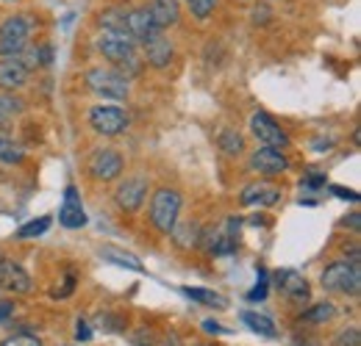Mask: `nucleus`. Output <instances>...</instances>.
Wrapping results in <instances>:
<instances>
[{"label": "nucleus", "instance_id": "obj_1", "mask_svg": "<svg viewBox=\"0 0 361 346\" xmlns=\"http://www.w3.org/2000/svg\"><path fill=\"white\" fill-rule=\"evenodd\" d=\"M322 288L336 294H361V263L359 260H336L322 271Z\"/></svg>", "mask_w": 361, "mask_h": 346}, {"label": "nucleus", "instance_id": "obj_2", "mask_svg": "<svg viewBox=\"0 0 361 346\" xmlns=\"http://www.w3.org/2000/svg\"><path fill=\"white\" fill-rule=\"evenodd\" d=\"M180 214V194L173 188H159L150 200V222L161 233H173L178 224Z\"/></svg>", "mask_w": 361, "mask_h": 346}, {"label": "nucleus", "instance_id": "obj_3", "mask_svg": "<svg viewBox=\"0 0 361 346\" xmlns=\"http://www.w3.org/2000/svg\"><path fill=\"white\" fill-rule=\"evenodd\" d=\"M87 86L100 97H111V100H126L128 97V81L123 75H117L114 70H103V67L90 70L87 72Z\"/></svg>", "mask_w": 361, "mask_h": 346}, {"label": "nucleus", "instance_id": "obj_4", "mask_svg": "<svg viewBox=\"0 0 361 346\" xmlns=\"http://www.w3.org/2000/svg\"><path fill=\"white\" fill-rule=\"evenodd\" d=\"M97 50L111 61V64H120L123 58L134 56L136 53V39L128 31H111V28H103V34L97 37Z\"/></svg>", "mask_w": 361, "mask_h": 346}, {"label": "nucleus", "instance_id": "obj_5", "mask_svg": "<svg viewBox=\"0 0 361 346\" xmlns=\"http://www.w3.org/2000/svg\"><path fill=\"white\" fill-rule=\"evenodd\" d=\"M90 125L100 136H120L128 128V114L120 105H94L90 111Z\"/></svg>", "mask_w": 361, "mask_h": 346}, {"label": "nucleus", "instance_id": "obj_6", "mask_svg": "<svg viewBox=\"0 0 361 346\" xmlns=\"http://www.w3.org/2000/svg\"><path fill=\"white\" fill-rule=\"evenodd\" d=\"M114 200H117V205H120L123 211H139L142 203L147 200V177H142V174L126 177V180L120 183Z\"/></svg>", "mask_w": 361, "mask_h": 346}, {"label": "nucleus", "instance_id": "obj_7", "mask_svg": "<svg viewBox=\"0 0 361 346\" xmlns=\"http://www.w3.org/2000/svg\"><path fill=\"white\" fill-rule=\"evenodd\" d=\"M250 130H253L256 141H262L264 147H278V150H281V147H286V141H289V136L281 130V125H275V120H270L264 111L253 114Z\"/></svg>", "mask_w": 361, "mask_h": 346}, {"label": "nucleus", "instance_id": "obj_8", "mask_svg": "<svg viewBox=\"0 0 361 346\" xmlns=\"http://www.w3.org/2000/svg\"><path fill=\"white\" fill-rule=\"evenodd\" d=\"M90 172L94 180H117L120 172H123V155L117 150H100L92 155V164H90Z\"/></svg>", "mask_w": 361, "mask_h": 346}, {"label": "nucleus", "instance_id": "obj_9", "mask_svg": "<svg viewBox=\"0 0 361 346\" xmlns=\"http://www.w3.org/2000/svg\"><path fill=\"white\" fill-rule=\"evenodd\" d=\"M275 286H278V291H281L286 300H292V302L303 305L309 300V283H306V277L298 274V271H292V269L275 271Z\"/></svg>", "mask_w": 361, "mask_h": 346}, {"label": "nucleus", "instance_id": "obj_10", "mask_svg": "<svg viewBox=\"0 0 361 346\" xmlns=\"http://www.w3.org/2000/svg\"><path fill=\"white\" fill-rule=\"evenodd\" d=\"M59 222L67 227V230H78L87 224V214L81 208V194L75 186H67L64 188V203L59 208Z\"/></svg>", "mask_w": 361, "mask_h": 346}, {"label": "nucleus", "instance_id": "obj_11", "mask_svg": "<svg viewBox=\"0 0 361 346\" xmlns=\"http://www.w3.org/2000/svg\"><path fill=\"white\" fill-rule=\"evenodd\" d=\"M250 167L262 174H281L289 167V161H286V155L278 147H259L250 155Z\"/></svg>", "mask_w": 361, "mask_h": 346}, {"label": "nucleus", "instance_id": "obj_12", "mask_svg": "<svg viewBox=\"0 0 361 346\" xmlns=\"http://www.w3.org/2000/svg\"><path fill=\"white\" fill-rule=\"evenodd\" d=\"M239 200H242V205H262V208H270V205H275V203L281 200V188L272 186V183H264V180H262V183H250V186L242 188Z\"/></svg>", "mask_w": 361, "mask_h": 346}, {"label": "nucleus", "instance_id": "obj_13", "mask_svg": "<svg viewBox=\"0 0 361 346\" xmlns=\"http://www.w3.org/2000/svg\"><path fill=\"white\" fill-rule=\"evenodd\" d=\"M145 56H147V64L156 67V70H164L170 61H173V44L164 37V31L153 34L150 39H145Z\"/></svg>", "mask_w": 361, "mask_h": 346}, {"label": "nucleus", "instance_id": "obj_14", "mask_svg": "<svg viewBox=\"0 0 361 346\" xmlns=\"http://www.w3.org/2000/svg\"><path fill=\"white\" fill-rule=\"evenodd\" d=\"M126 31L134 37L136 42H145V39H150L153 34H159L161 28L153 23V17H150L147 8H134V11L126 14Z\"/></svg>", "mask_w": 361, "mask_h": 346}, {"label": "nucleus", "instance_id": "obj_15", "mask_svg": "<svg viewBox=\"0 0 361 346\" xmlns=\"http://www.w3.org/2000/svg\"><path fill=\"white\" fill-rule=\"evenodd\" d=\"M239 227H242V219L239 217H231L226 222V230L223 233H214L212 244H209V252L212 255H231L236 252V241H239Z\"/></svg>", "mask_w": 361, "mask_h": 346}, {"label": "nucleus", "instance_id": "obj_16", "mask_svg": "<svg viewBox=\"0 0 361 346\" xmlns=\"http://www.w3.org/2000/svg\"><path fill=\"white\" fill-rule=\"evenodd\" d=\"M28 81V70L23 67L20 58H3L0 61V89H20Z\"/></svg>", "mask_w": 361, "mask_h": 346}, {"label": "nucleus", "instance_id": "obj_17", "mask_svg": "<svg viewBox=\"0 0 361 346\" xmlns=\"http://www.w3.org/2000/svg\"><path fill=\"white\" fill-rule=\"evenodd\" d=\"M147 11H150L153 23H156L161 31H164V28H170V25H176V23H178V17H180L178 0H150Z\"/></svg>", "mask_w": 361, "mask_h": 346}, {"label": "nucleus", "instance_id": "obj_18", "mask_svg": "<svg viewBox=\"0 0 361 346\" xmlns=\"http://www.w3.org/2000/svg\"><path fill=\"white\" fill-rule=\"evenodd\" d=\"M0 283H3L8 291H14V294H28V291H31V277H28L17 263H11V260L3 263Z\"/></svg>", "mask_w": 361, "mask_h": 346}, {"label": "nucleus", "instance_id": "obj_19", "mask_svg": "<svg viewBox=\"0 0 361 346\" xmlns=\"http://www.w3.org/2000/svg\"><path fill=\"white\" fill-rule=\"evenodd\" d=\"M31 28H34V23L28 17H23V14L8 17L6 23H0V39H28Z\"/></svg>", "mask_w": 361, "mask_h": 346}, {"label": "nucleus", "instance_id": "obj_20", "mask_svg": "<svg viewBox=\"0 0 361 346\" xmlns=\"http://www.w3.org/2000/svg\"><path fill=\"white\" fill-rule=\"evenodd\" d=\"M100 258L114 263V266H123V269H131V271H142V260L131 255V252H123L117 247H103L100 250Z\"/></svg>", "mask_w": 361, "mask_h": 346}, {"label": "nucleus", "instance_id": "obj_21", "mask_svg": "<svg viewBox=\"0 0 361 346\" xmlns=\"http://www.w3.org/2000/svg\"><path fill=\"white\" fill-rule=\"evenodd\" d=\"M242 321L256 333V335H264V338H275L278 333H275V324H272V319L267 316H262V313H253V310H245L242 313Z\"/></svg>", "mask_w": 361, "mask_h": 346}, {"label": "nucleus", "instance_id": "obj_22", "mask_svg": "<svg viewBox=\"0 0 361 346\" xmlns=\"http://www.w3.org/2000/svg\"><path fill=\"white\" fill-rule=\"evenodd\" d=\"M183 294H186L189 300H195V302L209 305V307H220V310H226V307H228V300H226V297H220V294H214V291H209V288H195V286H183Z\"/></svg>", "mask_w": 361, "mask_h": 346}, {"label": "nucleus", "instance_id": "obj_23", "mask_svg": "<svg viewBox=\"0 0 361 346\" xmlns=\"http://www.w3.org/2000/svg\"><path fill=\"white\" fill-rule=\"evenodd\" d=\"M334 316H336V305L331 302H317L309 310H303V321H309V324H325Z\"/></svg>", "mask_w": 361, "mask_h": 346}, {"label": "nucleus", "instance_id": "obj_24", "mask_svg": "<svg viewBox=\"0 0 361 346\" xmlns=\"http://www.w3.org/2000/svg\"><path fill=\"white\" fill-rule=\"evenodd\" d=\"M50 217H39V219H31V222H25L20 230H17V236L20 238H34V236H42L47 227H50Z\"/></svg>", "mask_w": 361, "mask_h": 346}, {"label": "nucleus", "instance_id": "obj_25", "mask_svg": "<svg viewBox=\"0 0 361 346\" xmlns=\"http://www.w3.org/2000/svg\"><path fill=\"white\" fill-rule=\"evenodd\" d=\"M100 25L111 31H126V11L123 8H109L100 14Z\"/></svg>", "mask_w": 361, "mask_h": 346}, {"label": "nucleus", "instance_id": "obj_26", "mask_svg": "<svg viewBox=\"0 0 361 346\" xmlns=\"http://www.w3.org/2000/svg\"><path fill=\"white\" fill-rule=\"evenodd\" d=\"M0 161L3 164H20L23 161V150L14 141L3 139V136H0Z\"/></svg>", "mask_w": 361, "mask_h": 346}, {"label": "nucleus", "instance_id": "obj_27", "mask_svg": "<svg viewBox=\"0 0 361 346\" xmlns=\"http://www.w3.org/2000/svg\"><path fill=\"white\" fill-rule=\"evenodd\" d=\"M114 72H117V75H123L126 81H128V78H136V75L142 72V61L136 58V53H134V56H128V58H123V61L117 64V70H114Z\"/></svg>", "mask_w": 361, "mask_h": 346}, {"label": "nucleus", "instance_id": "obj_28", "mask_svg": "<svg viewBox=\"0 0 361 346\" xmlns=\"http://www.w3.org/2000/svg\"><path fill=\"white\" fill-rule=\"evenodd\" d=\"M220 147L226 150L228 155H236V153L242 150V136H239L236 130H223V136H220Z\"/></svg>", "mask_w": 361, "mask_h": 346}, {"label": "nucleus", "instance_id": "obj_29", "mask_svg": "<svg viewBox=\"0 0 361 346\" xmlns=\"http://www.w3.org/2000/svg\"><path fill=\"white\" fill-rule=\"evenodd\" d=\"M28 39H0V56L3 58H17L25 50Z\"/></svg>", "mask_w": 361, "mask_h": 346}, {"label": "nucleus", "instance_id": "obj_30", "mask_svg": "<svg viewBox=\"0 0 361 346\" xmlns=\"http://www.w3.org/2000/svg\"><path fill=\"white\" fill-rule=\"evenodd\" d=\"M189 8H192V14L197 20H206L217 8V0H189Z\"/></svg>", "mask_w": 361, "mask_h": 346}, {"label": "nucleus", "instance_id": "obj_31", "mask_svg": "<svg viewBox=\"0 0 361 346\" xmlns=\"http://www.w3.org/2000/svg\"><path fill=\"white\" fill-rule=\"evenodd\" d=\"M264 297H267V271H264V269H259V283H256V288L247 294V300H250V302H256V300L262 302Z\"/></svg>", "mask_w": 361, "mask_h": 346}, {"label": "nucleus", "instance_id": "obj_32", "mask_svg": "<svg viewBox=\"0 0 361 346\" xmlns=\"http://www.w3.org/2000/svg\"><path fill=\"white\" fill-rule=\"evenodd\" d=\"M17 108H20V105H17L11 97H3V94H0V125H6V122L17 114Z\"/></svg>", "mask_w": 361, "mask_h": 346}, {"label": "nucleus", "instance_id": "obj_33", "mask_svg": "<svg viewBox=\"0 0 361 346\" xmlns=\"http://www.w3.org/2000/svg\"><path fill=\"white\" fill-rule=\"evenodd\" d=\"M0 346H42V341L37 338V335H28V333H23V335H11V338H6Z\"/></svg>", "mask_w": 361, "mask_h": 346}, {"label": "nucleus", "instance_id": "obj_34", "mask_svg": "<svg viewBox=\"0 0 361 346\" xmlns=\"http://www.w3.org/2000/svg\"><path fill=\"white\" fill-rule=\"evenodd\" d=\"M361 344V335L356 327H350V330H342L339 335H336V346H359Z\"/></svg>", "mask_w": 361, "mask_h": 346}, {"label": "nucleus", "instance_id": "obj_35", "mask_svg": "<svg viewBox=\"0 0 361 346\" xmlns=\"http://www.w3.org/2000/svg\"><path fill=\"white\" fill-rule=\"evenodd\" d=\"M303 186H309V188H322V186H325V174L309 172L306 177H303Z\"/></svg>", "mask_w": 361, "mask_h": 346}, {"label": "nucleus", "instance_id": "obj_36", "mask_svg": "<svg viewBox=\"0 0 361 346\" xmlns=\"http://www.w3.org/2000/svg\"><path fill=\"white\" fill-rule=\"evenodd\" d=\"M75 338H78V341H92L90 324H87V321H81V319H78V324H75Z\"/></svg>", "mask_w": 361, "mask_h": 346}, {"label": "nucleus", "instance_id": "obj_37", "mask_svg": "<svg viewBox=\"0 0 361 346\" xmlns=\"http://www.w3.org/2000/svg\"><path fill=\"white\" fill-rule=\"evenodd\" d=\"M203 330H206L209 335H223V333H228L223 324H217V321H212V319H206V321H203Z\"/></svg>", "mask_w": 361, "mask_h": 346}, {"label": "nucleus", "instance_id": "obj_38", "mask_svg": "<svg viewBox=\"0 0 361 346\" xmlns=\"http://www.w3.org/2000/svg\"><path fill=\"white\" fill-rule=\"evenodd\" d=\"M139 333H142V335H134V338H131L136 346H153L156 344V338L150 335V330H139Z\"/></svg>", "mask_w": 361, "mask_h": 346}, {"label": "nucleus", "instance_id": "obj_39", "mask_svg": "<svg viewBox=\"0 0 361 346\" xmlns=\"http://www.w3.org/2000/svg\"><path fill=\"white\" fill-rule=\"evenodd\" d=\"M11 313H14V305L8 302V300H0V324H3V321H6Z\"/></svg>", "mask_w": 361, "mask_h": 346}, {"label": "nucleus", "instance_id": "obj_40", "mask_svg": "<svg viewBox=\"0 0 361 346\" xmlns=\"http://www.w3.org/2000/svg\"><path fill=\"white\" fill-rule=\"evenodd\" d=\"M331 191H334L336 197H348V200H353V203L359 200V194H356V191H348V188H342V186H334Z\"/></svg>", "mask_w": 361, "mask_h": 346}, {"label": "nucleus", "instance_id": "obj_41", "mask_svg": "<svg viewBox=\"0 0 361 346\" xmlns=\"http://www.w3.org/2000/svg\"><path fill=\"white\" fill-rule=\"evenodd\" d=\"M345 224H350L353 230H359V214H350V219H345Z\"/></svg>", "mask_w": 361, "mask_h": 346}, {"label": "nucleus", "instance_id": "obj_42", "mask_svg": "<svg viewBox=\"0 0 361 346\" xmlns=\"http://www.w3.org/2000/svg\"><path fill=\"white\" fill-rule=\"evenodd\" d=\"M250 222H253V224H267V219H264V217H259V214H256V217L250 219Z\"/></svg>", "mask_w": 361, "mask_h": 346}, {"label": "nucleus", "instance_id": "obj_43", "mask_svg": "<svg viewBox=\"0 0 361 346\" xmlns=\"http://www.w3.org/2000/svg\"><path fill=\"white\" fill-rule=\"evenodd\" d=\"M3 263H6V258H3V255H0V271H3Z\"/></svg>", "mask_w": 361, "mask_h": 346}, {"label": "nucleus", "instance_id": "obj_44", "mask_svg": "<svg viewBox=\"0 0 361 346\" xmlns=\"http://www.w3.org/2000/svg\"><path fill=\"white\" fill-rule=\"evenodd\" d=\"M6 3H14V0H6Z\"/></svg>", "mask_w": 361, "mask_h": 346}]
</instances>
